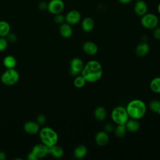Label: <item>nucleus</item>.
Masks as SVG:
<instances>
[{
    "instance_id": "f257e3e1",
    "label": "nucleus",
    "mask_w": 160,
    "mask_h": 160,
    "mask_svg": "<svg viewBox=\"0 0 160 160\" xmlns=\"http://www.w3.org/2000/svg\"><path fill=\"white\" fill-rule=\"evenodd\" d=\"M102 73V67L100 62L96 60H91L84 65L81 75L83 76L86 82L92 83L99 81Z\"/></svg>"
},
{
    "instance_id": "f03ea898",
    "label": "nucleus",
    "mask_w": 160,
    "mask_h": 160,
    "mask_svg": "<svg viewBox=\"0 0 160 160\" xmlns=\"http://www.w3.org/2000/svg\"><path fill=\"white\" fill-rule=\"evenodd\" d=\"M126 109L129 117L137 120L143 118L146 112V104L142 100L138 99L129 101Z\"/></svg>"
},
{
    "instance_id": "7ed1b4c3",
    "label": "nucleus",
    "mask_w": 160,
    "mask_h": 160,
    "mask_svg": "<svg viewBox=\"0 0 160 160\" xmlns=\"http://www.w3.org/2000/svg\"><path fill=\"white\" fill-rule=\"evenodd\" d=\"M39 138L42 143L50 148L57 144L58 135L57 132L50 127H44L39 130Z\"/></svg>"
},
{
    "instance_id": "20e7f679",
    "label": "nucleus",
    "mask_w": 160,
    "mask_h": 160,
    "mask_svg": "<svg viewBox=\"0 0 160 160\" xmlns=\"http://www.w3.org/2000/svg\"><path fill=\"white\" fill-rule=\"evenodd\" d=\"M111 117L116 124H125L129 118L126 108L121 106H118L112 109Z\"/></svg>"
},
{
    "instance_id": "39448f33",
    "label": "nucleus",
    "mask_w": 160,
    "mask_h": 160,
    "mask_svg": "<svg viewBox=\"0 0 160 160\" xmlns=\"http://www.w3.org/2000/svg\"><path fill=\"white\" fill-rule=\"evenodd\" d=\"M19 79V72L14 69H7L1 75V81L6 86H12L18 82Z\"/></svg>"
},
{
    "instance_id": "423d86ee",
    "label": "nucleus",
    "mask_w": 160,
    "mask_h": 160,
    "mask_svg": "<svg viewBox=\"0 0 160 160\" xmlns=\"http://www.w3.org/2000/svg\"><path fill=\"white\" fill-rule=\"evenodd\" d=\"M141 24L146 29H154L159 24V19L156 14L147 12L141 16Z\"/></svg>"
},
{
    "instance_id": "0eeeda50",
    "label": "nucleus",
    "mask_w": 160,
    "mask_h": 160,
    "mask_svg": "<svg viewBox=\"0 0 160 160\" xmlns=\"http://www.w3.org/2000/svg\"><path fill=\"white\" fill-rule=\"evenodd\" d=\"M64 9V3L62 0H51L48 3V11L52 14L61 13Z\"/></svg>"
},
{
    "instance_id": "6e6552de",
    "label": "nucleus",
    "mask_w": 160,
    "mask_h": 160,
    "mask_svg": "<svg viewBox=\"0 0 160 160\" xmlns=\"http://www.w3.org/2000/svg\"><path fill=\"white\" fill-rule=\"evenodd\" d=\"M84 62L82 60L78 57L72 58L70 61L69 72L71 75L76 76L80 73L84 67Z\"/></svg>"
},
{
    "instance_id": "1a4fd4ad",
    "label": "nucleus",
    "mask_w": 160,
    "mask_h": 160,
    "mask_svg": "<svg viewBox=\"0 0 160 160\" xmlns=\"http://www.w3.org/2000/svg\"><path fill=\"white\" fill-rule=\"evenodd\" d=\"M31 152L38 160L39 159L44 158L47 156V154H49V148L43 143L37 144L33 146Z\"/></svg>"
},
{
    "instance_id": "9d476101",
    "label": "nucleus",
    "mask_w": 160,
    "mask_h": 160,
    "mask_svg": "<svg viewBox=\"0 0 160 160\" xmlns=\"http://www.w3.org/2000/svg\"><path fill=\"white\" fill-rule=\"evenodd\" d=\"M81 18V15L78 10L72 9L67 12L65 16V21L70 25H75L78 24Z\"/></svg>"
},
{
    "instance_id": "9b49d317",
    "label": "nucleus",
    "mask_w": 160,
    "mask_h": 160,
    "mask_svg": "<svg viewBox=\"0 0 160 160\" xmlns=\"http://www.w3.org/2000/svg\"><path fill=\"white\" fill-rule=\"evenodd\" d=\"M94 139L95 142L98 146L103 147L108 144L109 141V137L108 133L104 131H101L96 133Z\"/></svg>"
},
{
    "instance_id": "f8f14e48",
    "label": "nucleus",
    "mask_w": 160,
    "mask_h": 160,
    "mask_svg": "<svg viewBox=\"0 0 160 160\" xmlns=\"http://www.w3.org/2000/svg\"><path fill=\"white\" fill-rule=\"evenodd\" d=\"M148 6L144 0L138 1L134 6V11L135 14L139 16H142L148 12Z\"/></svg>"
},
{
    "instance_id": "ddd939ff",
    "label": "nucleus",
    "mask_w": 160,
    "mask_h": 160,
    "mask_svg": "<svg viewBox=\"0 0 160 160\" xmlns=\"http://www.w3.org/2000/svg\"><path fill=\"white\" fill-rule=\"evenodd\" d=\"M83 51L88 55L94 56L98 51V47L94 42L92 41H86L82 46Z\"/></svg>"
},
{
    "instance_id": "4468645a",
    "label": "nucleus",
    "mask_w": 160,
    "mask_h": 160,
    "mask_svg": "<svg viewBox=\"0 0 160 160\" xmlns=\"http://www.w3.org/2000/svg\"><path fill=\"white\" fill-rule=\"evenodd\" d=\"M23 129L29 134L34 135L39 132V124L34 121H27L23 126Z\"/></svg>"
},
{
    "instance_id": "2eb2a0df",
    "label": "nucleus",
    "mask_w": 160,
    "mask_h": 160,
    "mask_svg": "<svg viewBox=\"0 0 160 160\" xmlns=\"http://www.w3.org/2000/svg\"><path fill=\"white\" fill-rule=\"evenodd\" d=\"M59 31L61 36L64 38H69L72 34V28L71 25L66 22L60 24Z\"/></svg>"
},
{
    "instance_id": "dca6fc26",
    "label": "nucleus",
    "mask_w": 160,
    "mask_h": 160,
    "mask_svg": "<svg viewBox=\"0 0 160 160\" xmlns=\"http://www.w3.org/2000/svg\"><path fill=\"white\" fill-rule=\"evenodd\" d=\"M81 26L83 31L89 32L94 29V21L92 18L86 17L82 20Z\"/></svg>"
},
{
    "instance_id": "f3484780",
    "label": "nucleus",
    "mask_w": 160,
    "mask_h": 160,
    "mask_svg": "<svg viewBox=\"0 0 160 160\" xmlns=\"http://www.w3.org/2000/svg\"><path fill=\"white\" fill-rule=\"evenodd\" d=\"M149 51V46L145 42L139 43L135 49L136 54L139 57H144L146 56Z\"/></svg>"
},
{
    "instance_id": "a211bd4d",
    "label": "nucleus",
    "mask_w": 160,
    "mask_h": 160,
    "mask_svg": "<svg viewBox=\"0 0 160 160\" xmlns=\"http://www.w3.org/2000/svg\"><path fill=\"white\" fill-rule=\"evenodd\" d=\"M125 126L128 131L131 132H137L140 128V124L137 119L131 118L125 123Z\"/></svg>"
},
{
    "instance_id": "6ab92c4d",
    "label": "nucleus",
    "mask_w": 160,
    "mask_h": 160,
    "mask_svg": "<svg viewBox=\"0 0 160 160\" xmlns=\"http://www.w3.org/2000/svg\"><path fill=\"white\" fill-rule=\"evenodd\" d=\"M94 116L97 121H103L107 116V112L106 109L102 106L97 107L94 110Z\"/></svg>"
},
{
    "instance_id": "aec40b11",
    "label": "nucleus",
    "mask_w": 160,
    "mask_h": 160,
    "mask_svg": "<svg viewBox=\"0 0 160 160\" xmlns=\"http://www.w3.org/2000/svg\"><path fill=\"white\" fill-rule=\"evenodd\" d=\"M87 148L84 145L78 146L74 150V156L78 159H83L87 154Z\"/></svg>"
},
{
    "instance_id": "412c9836",
    "label": "nucleus",
    "mask_w": 160,
    "mask_h": 160,
    "mask_svg": "<svg viewBox=\"0 0 160 160\" xmlns=\"http://www.w3.org/2000/svg\"><path fill=\"white\" fill-rule=\"evenodd\" d=\"M49 154L55 158H61L64 155V150L61 146L55 144L49 148Z\"/></svg>"
},
{
    "instance_id": "4be33fe9",
    "label": "nucleus",
    "mask_w": 160,
    "mask_h": 160,
    "mask_svg": "<svg viewBox=\"0 0 160 160\" xmlns=\"http://www.w3.org/2000/svg\"><path fill=\"white\" fill-rule=\"evenodd\" d=\"M17 61L15 57L12 55L6 56L3 59V65L7 69H12L14 68L16 66Z\"/></svg>"
},
{
    "instance_id": "5701e85b",
    "label": "nucleus",
    "mask_w": 160,
    "mask_h": 160,
    "mask_svg": "<svg viewBox=\"0 0 160 160\" xmlns=\"http://www.w3.org/2000/svg\"><path fill=\"white\" fill-rule=\"evenodd\" d=\"M11 30L9 24L5 21H0V37H6Z\"/></svg>"
},
{
    "instance_id": "b1692460",
    "label": "nucleus",
    "mask_w": 160,
    "mask_h": 160,
    "mask_svg": "<svg viewBox=\"0 0 160 160\" xmlns=\"http://www.w3.org/2000/svg\"><path fill=\"white\" fill-rule=\"evenodd\" d=\"M149 87L152 92L160 94V77L153 78L150 82Z\"/></svg>"
},
{
    "instance_id": "393cba45",
    "label": "nucleus",
    "mask_w": 160,
    "mask_h": 160,
    "mask_svg": "<svg viewBox=\"0 0 160 160\" xmlns=\"http://www.w3.org/2000/svg\"><path fill=\"white\" fill-rule=\"evenodd\" d=\"M115 135L119 138H123L126 134V128L125 124H117L114 129Z\"/></svg>"
},
{
    "instance_id": "a878e982",
    "label": "nucleus",
    "mask_w": 160,
    "mask_h": 160,
    "mask_svg": "<svg viewBox=\"0 0 160 160\" xmlns=\"http://www.w3.org/2000/svg\"><path fill=\"white\" fill-rule=\"evenodd\" d=\"M149 109L155 113L160 115V101L158 99H152L149 103Z\"/></svg>"
},
{
    "instance_id": "bb28decb",
    "label": "nucleus",
    "mask_w": 160,
    "mask_h": 160,
    "mask_svg": "<svg viewBox=\"0 0 160 160\" xmlns=\"http://www.w3.org/2000/svg\"><path fill=\"white\" fill-rule=\"evenodd\" d=\"M86 81L83 78L82 76H77L73 82L74 86L77 88H81L84 86V85L86 83Z\"/></svg>"
},
{
    "instance_id": "cd10ccee",
    "label": "nucleus",
    "mask_w": 160,
    "mask_h": 160,
    "mask_svg": "<svg viewBox=\"0 0 160 160\" xmlns=\"http://www.w3.org/2000/svg\"><path fill=\"white\" fill-rule=\"evenodd\" d=\"M54 21L58 24H61L65 22V16L61 13L55 14L54 18Z\"/></svg>"
},
{
    "instance_id": "c85d7f7f",
    "label": "nucleus",
    "mask_w": 160,
    "mask_h": 160,
    "mask_svg": "<svg viewBox=\"0 0 160 160\" xmlns=\"http://www.w3.org/2000/svg\"><path fill=\"white\" fill-rule=\"evenodd\" d=\"M8 41L5 37H0V52L4 51L8 47Z\"/></svg>"
},
{
    "instance_id": "c756f323",
    "label": "nucleus",
    "mask_w": 160,
    "mask_h": 160,
    "mask_svg": "<svg viewBox=\"0 0 160 160\" xmlns=\"http://www.w3.org/2000/svg\"><path fill=\"white\" fill-rule=\"evenodd\" d=\"M7 40L8 41L10 42H15L17 41V36L16 34L13 33V32H9L7 36Z\"/></svg>"
},
{
    "instance_id": "7c9ffc66",
    "label": "nucleus",
    "mask_w": 160,
    "mask_h": 160,
    "mask_svg": "<svg viewBox=\"0 0 160 160\" xmlns=\"http://www.w3.org/2000/svg\"><path fill=\"white\" fill-rule=\"evenodd\" d=\"M114 128L113 124L111 122L106 123L104 127V131L107 133L111 132L112 131H114Z\"/></svg>"
},
{
    "instance_id": "2f4dec72",
    "label": "nucleus",
    "mask_w": 160,
    "mask_h": 160,
    "mask_svg": "<svg viewBox=\"0 0 160 160\" xmlns=\"http://www.w3.org/2000/svg\"><path fill=\"white\" fill-rule=\"evenodd\" d=\"M46 121V116L43 114H40L37 117V122L39 125H43Z\"/></svg>"
},
{
    "instance_id": "473e14b6",
    "label": "nucleus",
    "mask_w": 160,
    "mask_h": 160,
    "mask_svg": "<svg viewBox=\"0 0 160 160\" xmlns=\"http://www.w3.org/2000/svg\"><path fill=\"white\" fill-rule=\"evenodd\" d=\"M154 38L157 40H160V27L157 26L153 31Z\"/></svg>"
},
{
    "instance_id": "72a5a7b5",
    "label": "nucleus",
    "mask_w": 160,
    "mask_h": 160,
    "mask_svg": "<svg viewBox=\"0 0 160 160\" xmlns=\"http://www.w3.org/2000/svg\"><path fill=\"white\" fill-rule=\"evenodd\" d=\"M38 7H39V8L41 10L47 9V8H48V3H46V2H40L39 3Z\"/></svg>"
},
{
    "instance_id": "f704fd0d",
    "label": "nucleus",
    "mask_w": 160,
    "mask_h": 160,
    "mask_svg": "<svg viewBox=\"0 0 160 160\" xmlns=\"http://www.w3.org/2000/svg\"><path fill=\"white\" fill-rule=\"evenodd\" d=\"M28 160H37L34 154L31 152L28 154Z\"/></svg>"
},
{
    "instance_id": "c9c22d12",
    "label": "nucleus",
    "mask_w": 160,
    "mask_h": 160,
    "mask_svg": "<svg viewBox=\"0 0 160 160\" xmlns=\"http://www.w3.org/2000/svg\"><path fill=\"white\" fill-rule=\"evenodd\" d=\"M6 159V153L3 151H0V160H5Z\"/></svg>"
},
{
    "instance_id": "e433bc0d",
    "label": "nucleus",
    "mask_w": 160,
    "mask_h": 160,
    "mask_svg": "<svg viewBox=\"0 0 160 160\" xmlns=\"http://www.w3.org/2000/svg\"><path fill=\"white\" fill-rule=\"evenodd\" d=\"M132 0H118V1L121 3V4H128L130 2H131Z\"/></svg>"
},
{
    "instance_id": "4c0bfd02",
    "label": "nucleus",
    "mask_w": 160,
    "mask_h": 160,
    "mask_svg": "<svg viewBox=\"0 0 160 160\" xmlns=\"http://www.w3.org/2000/svg\"><path fill=\"white\" fill-rule=\"evenodd\" d=\"M158 13L160 15V2L158 4Z\"/></svg>"
},
{
    "instance_id": "58836bf2",
    "label": "nucleus",
    "mask_w": 160,
    "mask_h": 160,
    "mask_svg": "<svg viewBox=\"0 0 160 160\" xmlns=\"http://www.w3.org/2000/svg\"><path fill=\"white\" fill-rule=\"evenodd\" d=\"M135 1H141V0H135Z\"/></svg>"
}]
</instances>
